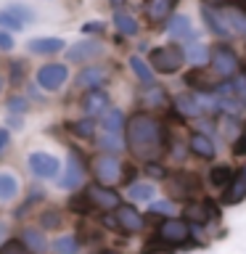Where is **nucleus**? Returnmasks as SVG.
<instances>
[{"instance_id":"23","label":"nucleus","mask_w":246,"mask_h":254,"mask_svg":"<svg viewBox=\"0 0 246 254\" xmlns=\"http://www.w3.org/2000/svg\"><path fill=\"white\" fill-rule=\"evenodd\" d=\"M27 48L32 53H43V56H51V53H59L63 51V40L61 37H32Z\"/></svg>"},{"instance_id":"50","label":"nucleus","mask_w":246,"mask_h":254,"mask_svg":"<svg viewBox=\"0 0 246 254\" xmlns=\"http://www.w3.org/2000/svg\"><path fill=\"white\" fill-rule=\"evenodd\" d=\"M241 175H244V180H246V167H244V172H241Z\"/></svg>"},{"instance_id":"37","label":"nucleus","mask_w":246,"mask_h":254,"mask_svg":"<svg viewBox=\"0 0 246 254\" xmlns=\"http://www.w3.org/2000/svg\"><path fill=\"white\" fill-rule=\"evenodd\" d=\"M151 214H156V217H170V214L175 212V204L172 201H167V198H162V201H154L151 204Z\"/></svg>"},{"instance_id":"44","label":"nucleus","mask_w":246,"mask_h":254,"mask_svg":"<svg viewBox=\"0 0 246 254\" xmlns=\"http://www.w3.org/2000/svg\"><path fill=\"white\" fill-rule=\"evenodd\" d=\"M0 51H13V37L0 29Z\"/></svg>"},{"instance_id":"25","label":"nucleus","mask_w":246,"mask_h":254,"mask_svg":"<svg viewBox=\"0 0 246 254\" xmlns=\"http://www.w3.org/2000/svg\"><path fill=\"white\" fill-rule=\"evenodd\" d=\"M21 244L27 246L29 252H35V254L45 252V246H48L43 230H37V228H24V230H21Z\"/></svg>"},{"instance_id":"16","label":"nucleus","mask_w":246,"mask_h":254,"mask_svg":"<svg viewBox=\"0 0 246 254\" xmlns=\"http://www.w3.org/2000/svg\"><path fill=\"white\" fill-rule=\"evenodd\" d=\"M175 109H178V114L183 117H188V119H196V117H201L206 106H204V98L201 95H196V93H183L175 98Z\"/></svg>"},{"instance_id":"7","label":"nucleus","mask_w":246,"mask_h":254,"mask_svg":"<svg viewBox=\"0 0 246 254\" xmlns=\"http://www.w3.org/2000/svg\"><path fill=\"white\" fill-rule=\"evenodd\" d=\"M69 79V69L66 64H45V66L37 69V85L43 87V90H59L63 87V82Z\"/></svg>"},{"instance_id":"22","label":"nucleus","mask_w":246,"mask_h":254,"mask_svg":"<svg viewBox=\"0 0 246 254\" xmlns=\"http://www.w3.org/2000/svg\"><path fill=\"white\" fill-rule=\"evenodd\" d=\"M82 109L87 111V114H103V111H109V95L101 90H87V95L82 98Z\"/></svg>"},{"instance_id":"26","label":"nucleus","mask_w":246,"mask_h":254,"mask_svg":"<svg viewBox=\"0 0 246 254\" xmlns=\"http://www.w3.org/2000/svg\"><path fill=\"white\" fill-rule=\"evenodd\" d=\"M130 69L146 87H154V69L148 66V61H143L140 56H130Z\"/></svg>"},{"instance_id":"38","label":"nucleus","mask_w":246,"mask_h":254,"mask_svg":"<svg viewBox=\"0 0 246 254\" xmlns=\"http://www.w3.org/2000/svg\"><path fill=\"white\" fill-rule=\"evenodd\" d=\"M40 225L45 230H53L61 225V212L59 209H51V212H43V217H40Z\"/></svg>"},{"instance_id":"45","label":"nucleus","mask_w":246,"mask_h":254,"mask_svg":"<svg viewBox=\"0 0 246 254\" xmlns=\"http://www.w3.org/2000/svg\"><path fill=\"white\" fill-rule=\"evenodd\" d=\"M233 0H204V5H214V8H222V5H230Z\"/></svg>"},{"instance_id":"3","label":"nucleus","mask_w":246,"mask_h":254,"mask_svg":"<svg viewBox=\"0 0 246 254\" xmlns=\"http://www.w3.org/2000/svg\"><path fill=\"white\" fill-rule=\"evenodd\" d=\"M209 69L214 71V77L222 79V82H230L238 71H241V61H238L236 51L225 43L214 45L212 48V61H209Z\"/></svg>"},{"instance_id":"49","label":"nucleus","mask_w":246,"mask_h":254,"mask_svg":"<svg viewBox=\"0 0 246 254\" xmlns=\"http://www.w3.org/2000/svg\"><path fill=\"white\" fill-rule=\"evenodd\" d=\"M103 254H119V252H103Z\"/></svg>"},{"instance_id":"34","label":"nucleus","mask_w":246,"mask_h":254,"mask_svg":"<svg viewBox=\"0 0 246 254\" xmlns=\"http://www.w3.org/2000/svg\"><path fill=\"white\" fill-rule=\"evenodd\" d=\"M69 209H71V212H77V214H87V212H93L95 206L90 204V198H87V193L82 190V193H77V196H71V198H69Z\"/></svg>"},{"instance_id":"6","label":"nucleus","mask_w":246,"mask_h":254,"mask_svg":"<svg viewBox=\"0 0 246 254\" xmlns=\"http://www.w3.org/2000/svg\"><path fill=\"white\" fill-rule=\"evenodd\" d=\"M159 241L162 244H170V246H180V244H185L188 238H190V225L185 220H164L162 225H159Z\"/></svg>"},{"instance_id":"14","label":"nucleus","mask_w":246,"mask_h":254,"mask_svg":"<svg viewBox=\"0 0 246 254\" xmlns=\"http://www.w3.org/2000/svg\"><path fill=\"white\" fill-rule=\"evenodd\" d=\"M185 82L190 87H196V90H201V93H217L220 90V79L214 77V71L206 66V69H193V71H188L185 74Z\"/></svg>"},{"instance_id":"30","label":"nucleus","mask_w":246,"mask_h":254,"mask_svg":"<svg viewBox=\"0 0 246 254\" xmlns=\"http://www.w3.org/2000/svg\"><path fill=\"white\" fill-rule=\"evenodd\" d=\"M51 249H53V254H79V241L74 236L63 233V236H59L51 244Z\"/></svg>"},{"instance_id":"32","label":"nucleus","mask_w":246,"mask_h":254,"mask_svg":"<svg viewBox=\"0 0 246 254\" xmlns=\"http://www.w3.org/2000/svg\"><path fill=\"white\" fill-rule=\"evenodd\" d=\"M154 193H156V190H154L151 183H132L130 190H127V196H130L132 201H151Z\"/></svg>"},{"instance_id":"5","label":"nucleus","mask_w":246,"mask_h":254,"mask_svg":"<svg viewBox=\"0 0 246 254\" xmlns=\"http://www.w3.org/2000/svg\"><path fill=\"white\" fill-rule=\"evenodd\" d=\"M27 164H29L32 175H35V178H43V180L59 178V170H61L59 159H56L53 154H45V151H35V154H29Z\"/></svg>"},{"instance_id":"13","label":"nucleus","mask_w":246,"mask_h":254,"mask_svg":"<svg viewBox=\"0 0 246 254\" xmlns=\"http://www.w3.org/2000/svg\"><path fill=\"white\" fill-rule=\"evenodd\" d=\"M101 53H103L101 43H95V40H82V43L71 45L66 51V61H71V64H87V61L98 59Z\"/></svg>"},{"instance_id":"48","label":"nucleus","mask_w":246,"mask_h":254,"mask_svg":"<svg viewBox=\"0 0 246 254\" xmlns=\"http://www.w3.org/2000/svg\"><path fill=\"white\" fill-rule=\"evenodd\" d=\"M0 90H3V77H0Z\"/></svg>"},{"instance_id":"20","label":"nucleus","mask_w":246,"mask_h":254,"mask_svg":"<svg viewBox=\"0 0 246 254\" xmlns=\"http://www.w3.org/2000/svg\"><path fill=\"white\" fill-rule=\"evenodd\" d=\"M190 151H193V156L198 159H214V154H217V148H214V143L209 135H204V132H193L190 135Z\"/></svg>"},{"instance_id":"10","label":"nucleus","mask_w":246,"mask_h":254,"mask_svg":"<svg viewBox=\"0 0 246 254\" xmlns=\"http://www.w3.org/2000/svg\"><path fill=\"white\" fill-rule=\"evenodd\" d=\"M82 180H85V164H82V159H79L74 151H69V156H66V170H63V178L59 180V186L61 188H79L82 186Z\"/></svg>"},{"instance_id":"42","label":"nucleus","mask_w":246,"mask_h":254,"mask_svg":"<svg viewBox=\"0 0 246 254\" xmlns=\"http://www.w3.org/2000/svg\"><path fill=\"white\" fill-rule=\"evenodd\" d=\"M146 175H151V178H159V180H162V178H167V170H164L162 164L148 162V167H146Z\"/></svg>"},{"instance_id":"4","label":"nucleus","mask_w":246,"mask_h":254,"mask_svg":"<svg viewBox=\"0 0 246 254\" xmlns=\"http://www.w3.org/2000/svg\"><path fill=\"white\" fill-rule=\"evenodd\" d=\"M124 167L122 162H119L117 156H111V154H98L93 159V175H95V180H98V186H114V183H119L124 178Z\"/></svg>"},{"instance_id":"21","label":"nucleus","mask_w":246,"mask_h":254,"mask_svg":"<svg viewBox=\"0 0 246 254\" xmlns=\"http://www.w3.org/2000/svg\"><path fill=\"white\" fill-rule=\"evenodd\" d=\"M222 16H225L230 32L236 35H244L246 37V11L244 8H233V5H222Z\"/></svg>"},{"instance_id":"41","label":"nucleus","mask_w":246,"mask_h":254,"mask_svg":"<svg viewBox=\"0 0 246 254\" xmlns=\"http://www.w3.org/2000/svg\"><path fill=\"white\" fill-rule=\"evenodd\" d=\"M8 109H11V111H21V114H24V111H27V101L19 98V95H11V98H8Z\"/></svg>"},{"instance_id":"46","label":"nucleus","mask_w":246,"mask_h":254,"mask_svg":"<svg viewBox=\"0 0 246 254\" xmlns=\"http://www.w3.org/2000/svg\"><path fill=\"white\" fill-rule=\"evenodd\" d=\"M103 29V24H85L82 32H101Z\"/></svg>"},{"instance_id":"15","label":"nucleus","mask_w":246,"mask_h":254,"mask_svg":"<svg viewBox=\"0 0 246 254\" xmlns=\"http://www.w3.org/2000/svg\"><path fill=\"white\" fill-rule=\"evenodd\" d=\"M167 32H170V37L175 40V43H193L196 40V29H193V24H190L188 16H172L170 24H167Z\"/></svg>"},{"instance_id":"18","label":"nucleus","mask_w":246,"mask_h":254,"mask_svg":"<svg viewBox=\"0 0 246 254\" xmlns=\"http://www.w3.org/2000/svg\"><path fill=\"white\" fill-rule=\"evenodd\" d=\"M109 79V69H103V66H85L82 71L77 74L74 82L79 87H85V90H98V87L103 85Z\"/></svg>"},{"instance_id":"35","label":"nucleus","mask_w":246,"mask_h":254,"mask_svg":"<svg viewBox=\"0 0 246 254\" xmlns=\"http://www.w3.org/2000/svg\"><path fill=\"white\" fill-rule=\"evenodd\" d=\"M69 130L74 135H79V138H93V135H95V122H93V119H79V122L69 125Z\"/></svg>"},{"instance_id":"24","label":"nucleus","mask_w":246,"mask_h":254,"mask_svg":"<svg viewBox=\"0 0 246 254\" xmlns=\"http://www.w3.org/2000/svg\"><path fill=\"white\" fill-rule=\"evenodd\" d=\"M209 180H212L214 188L228 190L230 183L236 180V170H233V167H228V164H214L212 170H209Z\"/></svg>"},{"instance_id":"19","label":"nucleus","mask_w":246,"mask_h":254,"mask_svg":"<svg viewBox=\"0 0 246 254\" xmlns=\"http://www.w3.org/2000/svg\"><path fill=\"white\" fill-rule=\"evenodd\" d=\"M183 51H185V61H188L193 69H206V66H209V61H212V48H206L204 43H196V40H193V43H188Z\"/></svg>"},{"instance_id":"27","label":"nucleus","mask_w":246,"mask_h":254,"mask_svg":"<svg viewBox=\"0 0 246 254\" xmlns=\"http://www.w3.org/2000/svg\"><path fill=\"white\" fill-rule=\"evenodd\" d=\"M124 117H122V111L119 109H109V111H103V117H101V130H106V132H119L122 135L124 130Z\"/></svg>"},{"instance_id":"9","label":"nucleus","mask_w":246,"mask_h":254,"mask_svg":"<svg viewBox=\"0 0 246 254\" xmlns=\"http://www.w3.org/2000/svg\"><path fill=\"white\" fill-rule=\"evenodd\" d=\"M201 19H204V27L212 32L214 37L220 40H230L233 32H230L225 16H222V8H214V5H201Z\"/></svg>"},{"instance_id":"12","label":"nucleus","mask_w":246,"mask_h":254,"mask_svg":"<svg viewBox=\"0 0 246 254\" xmlns=\"http://www.w3.org/2000/svg\"><path fill=\"white\" fill-rule=\"evenodd\" d=\"M175 8H178V0H146L143 11H146V19L151 24H164L172 19Z\"/></svg>"},{"instance_id":"36","label":"nucleus","mask_w":246,"mask_h":254,"mask_svg":"<svg viewBox=\"0 0 246 254\" xmlns=\"http://www.w3.org/2000/svg\"><path fill=\"white\" fill-rule=\"evenodd\" d=\"M0 254H35V252H29L19 238H11V241H5L0 246Z\"/></svg>"},{"instance_id":"8","label":"nucleus","mask_w":246,"mask_h":254,"mask_svg":"<svg viewBox=\"0 0 246 254\" xmlns=\"http://www.w3.org/2000/svg\"><path fill=\"white\" fill-rule=\"evenodd\" d=\"M87 198H90V204L95 206V209H103V212H111V209H119V193L117 190H111L106 186H98V183H93V186L85 188Z\"/></svg>"},{"instance_id":"47","label":"nucleus","mask_w":246,"mask_h":254,"mask_svg":"<svg viewBox=\"0 0 246 254\" xmlns=\"http://www.w3.org/2000/svg\"><path fill=\"white\" fill-rule=\"evenodd\" d=\"M109 3H111V5H114V8H117V5H122V3H124V0H109Z\"/></svg>"},{"instance_id":"1","label":"nucleus","mask_w":246,"mask_h":254,"mask_svg":"<svg viewBox=\"0 0 246 254\" xmlns=\"http://www.w3.org/2000/svg\"><path fill=\"white\" fill-rule=\"evenodd\" d=\"M124 140H127V148H130L138 159H143V162H154L164 148V127L154 114L138 111V114H132L130 119H127Z\"/></svg>"},{"instance_id":"2","label":"nucleus","mask_w":246,"mask_h":254,"mask_svg":"<svg viewBox=\"0 0 246 254\" xmlns=\"http://www.w3.org/2000/svg\"><path fill=\"white\" fill-rule=\"evenodd\" d=\"M183 64H185V51L178 43L159 45L148 53V66L159 74H175V71L183 69Z\"/></svg>"},{"instance_id":"29","label":"nucleus","mask_w":246,"mask_h":254,"mask_svg":"<svg viewBox=\"0 0 246 254\" xmlns=\"http://www.w3.org/2000/svg\"><path fill=\"white\" fill-rule=\"evenodd\" d=\"M114 27L119 35H127V37H132V35H138V21H135V16H130L127 11H114Z\"/></svg>"},{"instance_id":"39","label":"nucleus","mask_w":246,"mask_h":254,"mask_svg":"<svg viewBox=\"0 0 246 254\" xmlns=\"http://www.w3.org/2000/svg\"><path fill=\"white\" fill-rule=\"evenodd\" d=\"M0 27H5V29H21V21L16 19L11 11H0Z\"/></svg>"},{"instance_id":"11","label":"nucleus","mask_w":246,"mask_h":254,"mask_svg":"<svg viewBox=\"0 0 246 254\" xmlns=\"http://www.w3.org/2000/svg\"><path fill=\"white\" fill-rule=\"evenodd\" d=\"M170 188L178 196L188 198V196H196L198 190H201V180H198V175H193V172H183L180 170L170 178Z\"/></svg>"},{"instance_id":"43","label":"nucleus","mask_w":246,"mask_h":254,"mask_svg":"<svg viewBox=\"0 0 246 254\" xmlns=\"http://www.w3.org/2000/svg\"><path fill=\"white\" fill-rule=\"evenodd\" d=\"M8 146H11V132L5 127H0V156L8 154Z\"/></svg>"},{"instance_id":"31","label":"nucleus","mask_w":246,"mask_h":254,"mask_svg":"<svg viewBox=\"0 0 246 254\" xmlns=\"http://www.w3.org/2000/svg\"><path fill=\"white\" fill-rule=\"evenodd\" d=\"M244 196H246V180H244V175H238V178L230 183V188H228V193L222 196V201L225 204H238V201H244Z\"/></svg>"},{"instance_id":"33","label":"nucleus","mask_w":246,"mask_h":254,"mask_svg":"<svg viewBox=\"0 0 246 254\" xmlns=\"http://www.w3.org/2000/svg\"><path fill=\"white\" fill-rule=\"evenodd\" d=\"M98 148H103V151H119V148H124V138L119 132H106V130H103L98 135Z\"/></svg>"},{"instance_id":"40","label":"nucleus","mask_w":246,"mask_h":254,"mask_svg":"<svg viewBox=\"0 0 246 254\" xmlns=\"http://www.w3.org/2000/svg\"><path fill=\"white\" fill-rule=\"evenodd\" d=\"M8 11H11V13H13L19 21H27V24H29V21H35V13H32L27 5H11Z\"/></svg>"},{"instance_id":"28","label":"nucleus","mask_w":246,"mask_h":254,"mask_svg":"<svg viewBox=\"0 0 246 254\" xmlns=\"http://www.w3.org/2000/svg\"><path fill=\"white\" fill-rule=\"evenodd\" d=\"M19 196V180L11 172H0V204L13 201Z\"/></svg>"},{"instance_id":"17","label":"nucleus","mask_w":246,"mask_h":254,"mask_svg":"<svg viewBox=\"0 0 246 254\" xmlns=\"http://www.w3.org/2000/svg\"><path fill=\"white\" fill-rule=\"evenodd\" d=\"M117 225L124 230V233H140L143 230V214L135 209V206L122 204L117 209Z\"/></svg>"}]
</instances>
